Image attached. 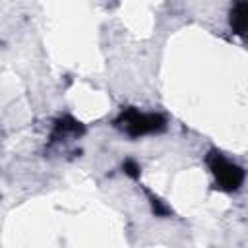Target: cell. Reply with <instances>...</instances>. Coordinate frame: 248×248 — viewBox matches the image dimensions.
I'll return each instance as SVG.
<instances>
[{
  "mask_svg": "<svg viewBox=\"0 0 248 248\" xmlns=\"http://www.w3.org/2000/svg\"><path fill=\"white\" fill-rule=\"evenodd\" d=\"M149 200H151V207H153V213H155V215H159V217H167V215H170V209H169L159 198H153V196L149 194Z\"/></svg>",
  "mask_w": 248,
  "mask_h": 248,
  "instance_id": "5b68a950",
  "label": "cell"
},
{
  "mask_svg": "<svg viewBox=\"0 0 248 248\" xmlns=\"http://www.w3.org/2000/svg\"><path fill=\"white\" fill-rule=\"evenodd\" d=\"M229 25L232 33L248 37V2H236L229 12Z\"/></svg>",
  "mask_w": 248,
  "mask_h": 248,
  "instance_id": "277c9868",
  "label": "cell"
},
{
  "mask_svg": "<svg viewBox=\"0 0 248 248\" xmlns=\"http://www.w3.org/2000/svg\"><path fill=\"white\" fill-rule=\"evenodd\" d=\"M83 134V126L72 118V116H62L54 122V130H52V136H50V141H58V140H64V138H79Z\"/></svg>",
  "mask_w": 248,
  "mask_h": 248,
  "instance_id": "3957f363",
  "label": "cell"
},
{
  "mask_svg": "<svg viewBox=\"0 0 248 248\" xmlns=\"http://www.w3.org/2000/svg\"><path fill=\"white\" fill-rule=\"evenodd\" d=\"M114 126L130 138H140V136L163 132L167 128V120L159 112H140L138 108L128 107L116 116Z\"/></svg>",
  "mask_w": 248,
  "mask_h": 248,
  "instance_id": "6da1fadb",
  "label": "cell"
},
{
  "mask_svg": "<svg viewBox=\"0 0 248 248\" xmlns=\"http://www.w3.org/2000/svg\"><path fill=\"white\" fill-rule=\"evenodd\" d=\"M122 169H124V172H126L128 176H132V178H138V176H140V167H138L136 161H132V159H126V161L122 163Z\"/></svg>",
  "mask_w": 248,
  "mask_h": 248,
  "instance_id": "8992f818",
  "label": "cell"
},
{
  "mask_svg": "<svg viewBox=\"0 0 248 248\" xmlns=\"http://www.w3.org/2000/svg\"><path fill=\"white\" fill-rule=\"evenodd\" d=\"M205 165L209 167V170L215 178V188H219L223 192H236L242 186V182H244L242 167L225 159V155L221 151L211 149L205 155Z\"/></svg>",
  "mask_w": 248,
  "mask_h": 248,
  "instance_id": "7a4b0ae2",
  "label": "cell"
}]
</instances>
